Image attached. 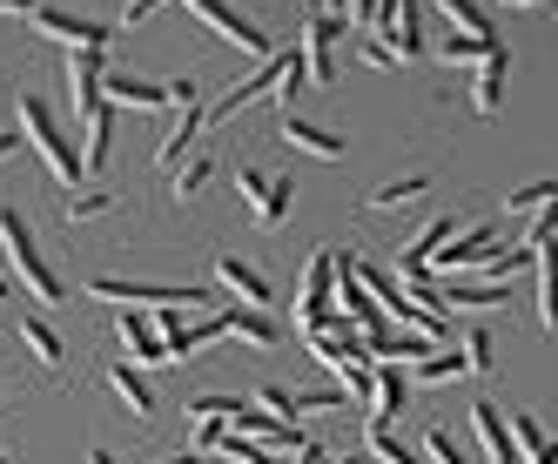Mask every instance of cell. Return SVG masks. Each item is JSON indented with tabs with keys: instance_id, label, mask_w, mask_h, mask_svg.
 Segmentation results:
<instances>
[{
	"instance_id": "6da1fadb",
	"label": "cell",
	"mask_w": 558,
	"mask_h": 464,
	"mask_svg": "<svg viewBox=\"0 0 558 464\" xmlns=\"http://www.w3.org/2000/svg\"><path fill=\"white\" fill-rule=\"evenodd\" d=\"M0 249H8V269L34 290V303H41V309H54L68 296V283L54 277V262L41 256V243H34V229H27V216L14 203H0Z\"/></svg>"
},
{
	"instance_id": "7a4b0ae2",
	"label": "cell",
	"mask_w": 558,
	"mask_h": 464,
	"mask_svg": "<svg viewBox=\"0 0 558 464\" xmlns=\"http://www.w3.org/2000/svg\"><path fill=\"white\" fill-rule=\"evenodd\" d=\"M21 142L48 162V175L61 182V188H82V155H74V142L61 135V122L48 114V101L41 95H27L21 88Z\"/></svg>"
},
{
	"instance_id": "3957f363",
	"label": "cell",
	"mask_w": 558,
	"mask_h": 464,
	"mask_svg": "<svg viewBox=\"0 0 558 464\" xmlns=\"http://www.w3.org/2000/svg\"><path fill=\"white\" fill-rule=\"evenodd\" d=\"M95 303H129V309H216V290H195V283H142V277H95L88 283Z\"/></svg>"
},
{
	"instance_id": "277c9868",
	"label": "cell",
	"mask_w": 558,
	"mask_h": 464,
	"mask_svg": "<svg viewBox=\"0 0 558 464\" xmlns=\"http://www.w3.org/2000/svg\"><path fill=\"white\" fill-rule=\"evenodd\" d=\"M189 14L203 21L209 34H222L229 48H243V54H263V61L276 54V41H269V34H263V27H256L243 8H229V0H189Z\"/></svg>"
},
{
	"instance_id": "5b68a950",
	"label": "cell",
	"mask_w": 558,
	"mask_h": 464,
	"mask_svg": "<svg viewBox=\"0 0 558 464\" xmlns=\"http://www.w3.org/2000/svg\"><path fill=\"white\" fill-rule=\"evenodd\" d=\"M377 41L390 48V61H417L424 54V14H417V0H384V8H377Z\"/></svg>"
},
{
	"instance_id": "8992f818",
	"label": "cell",
	"mask_w": 558,
	"mask_h": 464,
	"mask_svg": "<svg viewBox=\"0 0 558 464\" xmlns=\"http://www.w3.org/2000/svg\"><path fill=\"white\" fill-rule=\"evenodd\" d=\"M27 21H34V34H48V41H68V54H74V48H108V41H114L108 21H82V14H68V8H48V0H41Z\"/></svg>"
},
{
	"instance_id": "52a82bcc",
	"label": "cell",
	"mask_w": 558,
	"mask_h": 464,
	"mask_svg": "<svg viewBox=\"0 0 558 464\" xmlns=\"http://www.w3.org/2000/svg\"><path fill=\"white\" fill-rule=\"evenodd\" d=\"M343 14H310V27H303V68H310V82L316 88H330L337 82V41H343Z\"/></svg>"
},
{
	"instance_id": "ba28073f",
	"label": "cell",
	"mask_w": 558,
	"mask_h": 464,
	"mask_svg": "<svg viewBox=\"0 0 558 464\" xmlns=\"http://www.w3.org/2000/svg\"><path fill=\"white\" fill-rule=\"evenodd\" d=\"M337 249H316L310 256V269H303V309H296V330L310 337V330H324V317H330V296H337V262H330Z\"/></svg>"
},
{
	"instance_id": "9c48e42d",
	"label": "cell",
	"mask_w": 558,
	"mask_h": 464,
	"mask_svg": "<svg viewBox=\"0 0 558 464\" xmlns=\"http://www.w3.org/2000/svg\"><path fill=\"white\" fill-rule=\"evenodd\" d=\"M101 74H108V48H74L68 54V108L74 114L101 108Z\"/></svg>"
},
{
	"instance_id": "30bf717a",
	"label": "cell",
	"mask_w": 558,
	"mask_h": 464,
	"mask_svg": "<svg viewBox=\"0 0 558 464\" xmlns=\"http://www.w3.org/2000/svg\"><path fill=\"white\" fill-rule=\"evenodd\" d=\"M276 82H283V48H276V54H269V61L250 74V82H235V88H229L216 108H203V122H229V114H243V108H250V101H263Z\"/></svg>"
},
{
	"instance_id": "8fae6325",
	"label": "cell",
	"mask_w": 558,
	"mask_h": 464,
	"mask_svg": "<svg viewBox=\"0 0 558 464\" xmlns=\"http://www.w3.org/2000/svg\"><path fill=\"white\" fill-rule=\"evenodd\" d=\"M283 142L290 148H303V155H316V162H343V155H350V142L337 135V129H324V122H310V114H283Z\"/></svg>"
},
{
	"instance_id": "7c38bea8",
	"label": "cell",
	"mask_w": 558,
	"mask_h": 464,
	"mask_svg": "<svg viewBox=\"0 0 558 464\" xmlns=\"http://www.w3.org/2000/svg\"><path fill=\"white\" fill-rule=\"evenodd\" d=\"M216 283H222L235 303H243V309H269V303H276L269 277H263V269H250L243 256H216Z\"/></svg>"
},
{
	"instance_id": "4fadbf2b",
	"label": "cell",
	"mask_w": 558,
	"mask_h": 464,
	"mask_svg": "<svg viewBox=\"0 0 558 464\" xmlns=\"http://www.w3.org/2000/svg\"><path fill=\"white\" fill-rule=\"evenodd\" d=\"M114 330H122V351H129V364L142 370H155V364H169V351H162V337H155V323H148V309H114Z\"/></svg>"
},
{
	"instance_id": "5bb4252c",
	"label": "cell",
	"mask_w": 558,
	"mask_h": 464,
	"mask_svg": "<svg viewBox=\"0 0 558 464\" xmlns=\"http://www.w3.org/2000/svg\"><path fill=\"white\" fill-rule=\"evenodd\" d=\"M216 323H222V337L256 343V351H276V343H283L276 317H263V309H243V303H216Z\"/></svg>"
},
{
	"instance_id": "9a60e30c",
	"label": "cell",
	"mask_w": 558,
	"mask_h": 464,
	"mask_svg": "<svg viewBox=\"0 0 558 464\" xmlns=\"http://www.w3.org/2000/svg\"><path fill=\"white\" fill-rule=\"evenodd\" d=\"M505 82H511V48L498 41L485 61H477V82H471V108L477 114H498L505 108Z\"/></svg>"
},
{
	"instance_id": "2e32d148",
	"label": "cell",
	"mask_w": 558,
	"mask_h": 464,
	"mask_svg": "<svg viewBox=\"0 0 558 464\" xmlns=\"http://www.w3.org/2000/svg\"><path fill=\"white\" fill-rule=\"evenodd\" d=\"M471 431H477V444H485L492 464H525L518 444H511V431H505V411L498 404H471Z\"/></svg>"
},
{
	"instance_id": "e0dca14e",
	"label": "cell",
	"mask_w": 558,
	"mask_h": 464,
	"mask_svg": "<svg viewBox=\"0 0 558 464\" xmlns=\"http://www.w3.org/2000/svg\"><path fill=\"white\" fill-rule=\"evenodd\" d=\"M445 236H458V222H451V216H430V222L417 229V236H411L404 249H397V269H404V277H411V269H424L437 249H445Z\"/></svg>"
},
{
	"instance_id": "ac0fdd59",
	"label": "cell",
	"mask_w": 558,
	"mask_h": 464,
	"mask_svg": "<svg viewBox=\"0 0 558 464\" xmlns=\"http://www.w3.org/2000/svg\"><path fill=\"white\" fill-rule=\"evenodd\" d=\"M195 142H203V101H195V108H182V122L169 129V142L155 148V169H182Z\"/></svg>"
},
{
	"instance_id": "d6986e66",
	"label": "cell",
	"mask_w": 558,
	"mask_h": 464,
	"mask_svg": "<svg viewBox=\"0 0 558 464\" xmlns=\"http://www.w3.org/2000/svg\"><path fill=\"white\" fill-rule=\"evenodd\" d=\"M82 122H88V148H74V155H82V175H95L108 162V148H114V108L101 101V108L82 114Z\"/></svg>"
},
{
	"instance_id": "ffe728a7",
	"label": "cell",
	"mask_w": 558,
	"mask_h": 464,
	"mask_svg": "<svg viewBox=\"0 0 558 464\" xmlns=\"http://www.w3.org/2000/svg\"><path fill=\"white\" fill-rule=\"evenodd\" d=\"M108 383H114V398H122L135 417H155V391H148V377L135 364H108Z\"/></svg>"
},
{
	"instance_id": "44dd1931",
	"label": "cell",
	"mask_w": 558,
	"mask_h": 464,
	"mask_svg": "<svg viewBox=\"0 0 558 464\" xmlns=\"http://www.w3.org/2000/svg\"><path fill=\"white\" fill-rule=\"evenodd\" d=\"M364 444H371V464H424L417 444H404L390 424H371V417H364Z\"/></svg>"
},
{
	"instance_id": "7402d4cb",
	"label": "cell",
	"mask_w": 558,
	"mask_h": 464,
	"mask_svg": "<svg viewBox=\"0 0 558 464\" xmlns=\"http://www.w3.org/2000/svg\"><path fill=\"white\" fill-rule=\"evenodd\" d=\"M437 14L451 21V34H471V41H498V34H492V14L477 8V0H437Z\"/></svg>"
},
{
	"instance_id": "603a6c76",
	"label": "cell",
	"mask_w": 558,
	"mask_h": 464,
	"mask_svg": "<svg viewBox=\"0 0 558 464\" xmlns=\"http://www.w3.org/2000/svg\"><path fill=\"white\" fill-rule=\"evenodd\" d=\"M290 203H296V182H290V175H269L263 196H256V222H263V229H283Z\"/></svg>"
},
{
	"instance_id": "cb8c5ba5",
	"label": "cell",
	"mask_w": 558,
	"mask_h": 464,
	"mask_svg": "<svg viewBox=\"0 0 558 464\" xmlns=\"http://www.w3.org/2000/svg\"><path fill=\"white\" fill-rule=\"evenodd\" d=\"M417 196H430V175H424V169H417V175H397V182H384V188H371L364 209H404V203H417Z\"/></svg>"
},
{
	"instance_id": "d4e9b609",
	"label": "cell",
	"mask_w": 558,
	"mask_h": 464,
	"mask_svg": "<svg viewBox=\"0 0 558 464\" xmlns=\"http://www.w3.org/2000/svg\"><path fill=\"white\" fill-rule=\"evenodd\" d=\"M21 343L34 351V364H48V370H61V330L48 323V317H27L21 323Z\"/></svg>"
},
{
	"instance_id": "484cf974",
	"label": "cell",
	"mask_w": 558,
	"mask_h": 464,
	"mask_svg": "<svg viewBox=\"0 0 558 464\" xmlns=\"http://www.w3.org/2000/svg\"><path fill=\"white\" fill-rule=\"evenodd\" d=\"M498 41H471V34H445V41H430L424 54H437V61H451V68H477Z\"/></svg>"
},
{
	"instance_id": "4316f807",
	"label": "cell",
	"mask_w": 558,
	"mask_h": 464,
	"mask_svg": "<svg viewBox=\"0 0 558 464\" xmlns=\"http://www.w3.org/2000/svg\"><path fill=\"white\" fill-rule=\"evenodd\" d=\"M216 457H222V464H283V457L269 451V444H256V438H243V431H222Z\"/></svg>"
},
{
	"instance_id": "83f0119b",
	"label": "cell",
	"mask_w": 558,
	"mask_h": 464,
	"mask_svg": "<svg viewBox=\"0 0 558 464\" xmlns=\"http://www.w3.org/2000/svg\"><path fill=\"white\" fill-rule=\"evenodd\" d=\"M451 377H464V357H458V343H437L417 364V383H451Z\"/></svg>"
},
{
	"instance_id": "f1b7e54d",
	"label": "cell",
	"mask_w": 558,
	"mask_h": 464,
	"mask_svg": "<svg viewBox=\"0 0 558 464\" xmlns=\"http://www.w3.org/2000/svg\"><path fill=\"white\" fill-rule=\"evenodd\" d=\"M122 196H108V188H74V203H61V216L68 222H95V216H108Z\"/></svg>"
},
{
	"instance_id": "f546056e",
	"label": "cell",
	"mask_w": 558,
	"mask_h": 464,
	"mask_svg": "<svg viewBox=\"0 0 558 464\" xmlns=\"http://www.w3.org/2000/svg\"><path fill=\"white\" fill-rule=\"evenodd\" d=\"M417 457H430V464H471V457L458 451V438L445 431V424H430V431L417 438Z\"/></svg>"
},
{
	"instance_id": "4dcf8cb0",
	"label": "cell",
	"mask_w": 558,
	"mask_h": 464,
	"mask_svg": "<svg viewBox=\"0 0 558 464\" xmlns=\"http://www.w3.org/2000/svg\"><path fill=\"white\" fill-rule=\"evenodd\" d=\"M209 175H216V162H209V155H189V162L175 169V203L203 196V188H209Z\"/></svg>"
},
{
	"instance_id": "1f68e13d",
	"label": "cell",
	"mask_w": 558,
	"mask_h": 464,
	"mask_svg": "<svg viewBox=\"0 0 558 464\" xmlns=\"http://www.w3.org/2000/svg\"><path fill=\"white\" fill-rule=\"evenodd\" d=\"M243 411H250V398H229V391H209V398L189 404V417H216V424H235Z\"/></svg>"
},
{
	"instance_id": "d6a6232c",
	"label": "cell",
	"mask_w": 558,
	"mask_h": 464,
	"mask_svg": "<svg viewBox=\"0 0 558 464\" xmlns=\"http://www.w3.org/2000/svg\"><path fill=\"white\" fill-rule=\"evenodd\" d=\"M538 209H551V182H525L505 196V216H538Z\"/></svg>"
},
{
	"instance_id": "836d02e7",
	"label": "cell",
	"mask_w": 558,
	"mask_h": 464,
	"mask_svg": "<svg viewBox=\"0 0 558 464\" xmlns=\"http://www.w3.org/2000/svg\"><path fill=\"white\" fill-rule=\"evenodd\" d=\"M458 357H464V370H492V330H485V323H471L464 343H458Z\"/></svg>"
},
{
	"instance_id": "e575fe53",
	"label": "cell",
	"mask_w": 558,
	"mask_h": 464,
	"mask_svg": "<svg viewBox=\"0 0 558 464\" xmlns=\"http://www.w3.org/2000/svg\"><path fill=\"white\" fill-rule=\"evenodd\" d=\"M551 236H558V216H551V209H538V216H532V236L518 243V249H532V256H545V249H551Z\"/></svg>"
},
{
	"instance_id": "d590c367",
	"label": "cell",
	"mask_w": 558,
	"mask_h": 464,
	"mask_svg": "<svg viewBox=\"0 0 558 464\" xmlns=\"http://www.w3.org/2000/svg\"><path fill=\"white\" fill-rule=\"evenodd\" d=\"M551 317H558V290H551V256L538 262V323L551 330Z\"/></svg>"
},
{
	"instance_id": "8d00e7d4",
	"label": "cell",
	"mask_w": 558,
	"mask_h": 464,
	"mask_svg": "<svg viewBox=\"0 0 558 464\" xmlns=\"http://www.w3.org/2000/svg\"><path fill=\"white\" fill-rule=\"evenodd\" d=\"M356 61H364V68H397V61H390V48L377 41V34H356Z\"/></svg>"
},
{
	"instance_id": "74e56055",
	"label": "cell",
	"mask_w": 558,
	"mask_h": 464,
	"mask_svg": "<svg viewBox=\"0 0 558 464\" xmlns=\"http://www.w3.org/2000/svg\"><path fill=\"white\" fill-rule=\"evenodd\" d=\"M263 182H269L263 169H235V196H243V203L256 209V196H263Z\"/></svg>"
},
{
	"instance_id": "f35d334b",
	"label": "cell",
	"mask_w": 558,
	"mask_h": 464,
	"mask_svg": "<svg viewBox=\"0 0 558 464\" xmlns=\"http://www.w3.org/2000/svg\"><path fill=\"white\" fill-rule=\"evenodd\" d=\"M155 8H162V0H129V8H122V27H135V21H148Z\"/></svg>"
},
{
	"instance_id": "ab89813d",
	"label": "cell",
	"mask_w": 558,
	"mask_h": 464,
	"mask_svg": "<svg viewBox=\"0 0 558 464\" xmlns=\"http://www.w3.org/2000/svg\"><path fill=\"white\" fill-rule=\"evenodd\" d=\"M14 148H27V142H21V129H0V162H8Z\"/></svg>"
},
{
	"instance_id": "60d3db41",
	"label": "cell",
	"mask_w": 558,
	"mask_h": 464,
	"mask_svg": "<svg viewBox=\"0 0 558 464\" xmlns=\"http://www.w3.org/2000/svg\"><path fill=\"white\" fill-rule=\"evenodd\" d=\"M34 8H41V0H0V14H21V21H27Z\"/></svg>"
},
{
	"instance_id": "b9f144b4",
	"label": "cell",
	"mask_w": 558,
	"mask_h": 464,
	"mask_svg": "<svg viewBox=\"0 0 558 464\" xmlns=\"http://www.w3.org/2000/svg\"><path fill=\"white\" fill-rule=\"evenodd\" d=\"M155 464H216V457H203V451H175V457H155Z\"/></svg>"
},
{
	"instance_id": "7bdbcfd3",
	"label": "cell",
	"mask_w": 558,
	"mask_h": 464,
	"mask_svg": "<svg viewBox=\"0 0 558 464\" xmlns=\"http://www.w3.org/2000/svg\"><path fill=\"white\" fill-rule=\"evenodd\" d=\"M14 296V277H8V269H0V303H8Z\"/></svg>"
},
{
	"instance_id": "ee69618b",
	"label": "cell",
	"mask_w": 558,
	"mask_h": 464,
	"mask_svg": "<svg viewBox=\"0 0 558 464\" xmlns=\"http://www.w3.org/2000/svg\"><path fill=\"white\" fill-rule=\"evenodd\" d=\"M88 464H114V451H101V444H95V451H88Z\"/></svg>"
},
{
	"instance_id": "f6af8a7d",
	"label": "cell",
	"mask_w": 558,
	"mask_h": 464,
	"mask_svg": "<svg viewBox=\"0 0 558 464\" xmlns=\"http://www.w3.org/2000/svg\"><path fill=\"white\" fill-rule=\"evenodd\" d=\"M511 8H538V0H511Z\"/></svg>"
},
{
	"instance_id": "bcb514c9",
	"label": "cell",
	"mask_w": 558,
	"mask_h": 464,
	"mask_svg": "<svg viewBox=\"0 0 558 464\" xmlns=\"http://www.w3.org/2000/svg\"><path fill=\"white\" fill-rule=\"evenodd\" d=\"M0 404H8V391H0Z\"/></svg>"
},
{
	"instance_id": "7dc6e473",
	"label": "cell",
	"mask_w": 558,
	"mask_h": 464,
	"mask_svg": "<svg viewBox=\"0 0 558 464\" xmlns=\"http://www.w3.org/2000/svg\"><path fill=\"white\" fill-rule=\"evenodd\" d=\"M0 464H8V451H0Z\"/></svg>"
}]
</instances>
